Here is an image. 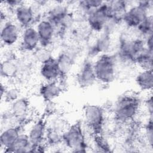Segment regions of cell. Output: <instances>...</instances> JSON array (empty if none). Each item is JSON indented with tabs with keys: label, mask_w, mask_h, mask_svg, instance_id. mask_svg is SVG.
Returning a JSON list of instances; mask_svg holds the SVG:
<instances>
[{
	"label": "cell",
	"mask_w": 153,
	"mask_h": 153,
	"mask_svg": "<svg viewBox=\"0 0 153 153\" xmlns=\"http://www.w3.org/2000/svg\"><path fill=\"white\" fill-rule=\"evenodd\" d=\"M141 100L133 94H125L121 96L115 103L114 117L120 124H126L136 118L141 107Z\"/></svg>",
	"instance_id": "6da1fadb"
},
{
	"label": "cell",
	"mask_w": 153,
	"mask_h": 153,
	"mask_svg": "<svg viewBox=\"0 0 153 153\" xmlns=\"http://www.w3.org/2000/svg\"><path fill=\"white\" fill-rule=\"evenodd\" d=\"M63 145L72 152L87 151L88 145L82 122L76 121L65 128L63 132Z\"/></svg>",
	"instance_id": "7a4b0ae2"
},
{
	"label": "cell",
	"mask_w": 153,
	"mask_h": 153,
	"mask_svg": "<svg viewBox=\"0 0 153 153\" xmlns=\"http://www.w3.org/2000/svg\"><path fill=\"white\" fill-rule=\"evenodd\" d=\"M117 63L115 56L109 53L97 57L93 62L97 81L105 85L112 83L117 76Z\"/></svg>",
	"instance_id": "3957f363"
},
{
	"label": "cell",
	"mask_w": 153,
	"mask_h": 153,
	"mask_svg": "<svg viewBox=\"0 0 153 153\" xmlns=\"http://www.w3.org/2000/svg\"><path fill=\"white\" fill-rule=\"evenodd\" d=\"M144 40L137 36H124L119 42L115 57L117 62L126 65H134L137 56L145 48Z\"/></svg>",
	"instance_id": "277c9868"
},
{
	"label": "cell",
	"mask_w": 153,
	"mask_h": 153,
	"mask_svg": "<svg viewBox=\"0 0 153 153\" xmlns=\"http://www.w3.org/2000/svg\"><path fill=\"white\" fill-rule=\"evenodd\" d=\"M84 124L92 136L103 134L106 123L105 109L98 105H87L83 111Z\"/></svg>",
	"instance_id": "5b68a950"
},
{
	"label": "cell",
	"mask_w": 153,
	"mask_h": 153,
	"mask_svg": "<svg viewBox=\"0 0 153 153\" xmlns=\"http://www.w3.org/2000/svg\"><path fill=\"white\" fill-rule=\"evenodd\" d=\"M47 131L46 118L40 117L35 120L27 132L32 145L31 152H42V146L45 145V136Z\"/></svg>",
	"instance_id": "8992f818"
},
{
	"label": "cell",
	"mask_w": 153,
	"mask_h": 153,
	"mask_svg": "<svg viewBox=\"0 0 153 153\" xmlns=\"http://www.w3.org/2000/svg\"><path fill=\"white\" fill-rule=\"evenodd\" d=\"M109 19L110 13L108 2L103 1L100 6L88 14L85 21L91 31L100 33L103 31Z\"/></svg>",
	"instance_id": "52a82bcc"
},
{
	"label": "cell",
	"mask_w": 153,
	"mask_h": 153,
	"mask_svg": "<svg viewBox=\"0 0 153 153\" xmlns=\"http://www.w3.org/2000/svg\"><path fill=\"white\" fill-rule=\"evenodd\" d=\"M150 11L140 5L137 1L128 8L122 23L130 29L134 30L148 16Z\"/></svg>",
	"instance_id": "ba28073f"
},
{
	"label": "cell",
	"mask_w": 153,
	"mask_h": 153,
	"mask_svg": "<svg viewBox=\"0 0 153 153\" xmlns=\"http://www.w3.org/2000/svg\"><path fill=\"white\" fill-rule=\"evenodd\" d=\"M35 29L38 35L40 46L50 48L57 35L55 26L46 18H44L37 22Z\"/></svg>",
	"instance_id": "9c48e42d"
},
{
	"label": "cell",
	"mask_w": 153,
	"mask_h": 153,
	"mask_svg": "<svg viewBox=\"0 0 153 153\" xmlns=\"http://www.w3.org/2000/svg\"><path fill=\"white\" fill-rule=\"evenodd\" d=\"M16 23L23 29L33 26L36 19V12L35 7L23 2L14 10Z\"/></svg>",
	"instance_id": "30bf717a"
},
{
	"label": "cell",
	"mask_w": 153,
	"mask_h": 153,
	"mask_svg": "<svg viewBox=\"0 0 153 153\" xmlns=\"http://www.w3.org/2000/svg\"><path fill=\"white\" fill-rule=\"evenodd\" d=\"M16 22L5 21L1 26V41L5 47H11L19 42L22 30Z\"/></svg>",
	"instance_id": "8fae6325"
},
{
	"label": "cell",
	"mask_w": 153,
	"mask_h": 153,
	"mask_svg": "<svg viewBox=\"0 0 153 153\" xmlns=\"http://www.w3.org/2000/svg\"><path fill=\"white\" fill-rule=\"evenodd\" d=\"M96 81L93 62L90 59H87L82 63L76 74V82L79 87L87 88L91 87Z\"/></svg>",
	"instance_id": "7c38bea8"
},
{
	"label": "cell",
	"mask_w": 153,
	"mask_h": 153,
	"mask_svg": "<svg viewBox=\"0 0 153 153\" xmlns=\"http://www.w3.org/2000/svg\"><path fill=\"white\" fill-rule=\"evenodd\" d=\"M10 112L17 124L23 126L28 121L30 115V106L28 99L20 97L11 103Z\"/></svg>",
	"instance_id": "4fadbf2b"
},
{
	"label": "cell",
	"mask_w": 153,
	"mask_h": 153,
	"mask_svg": "<svg viewBox=\"0 0 153 153\" xmlns=\"http://www.w3.org/2000/svg\"><path fill=\"white\" fill-rule=\"evenodd\" d=\"M20 49L26 53H33L39 46V39L35 27L33 26L22 29L19 41Z\"/></svg>",
	"instance_id": "5bb4252c"
},
{
	"label": "cell",
	"mask_w": 153,
	"mask_h": 153,
	"mask_svg": "<svg viewBox=\"0 0 153 153\" xmlns=\"http://www.w3.org/2000/svg\"><path fill=\"white\" fill-rule=\"evenodd\" d=\"M111 36L104 32L100 33L88 48V58H96L100 54L108 53L111 47Z\"/></svg>",
	"instance_id": "9a60e30c"
},
{
	"label": "cell",
	"mask_w": 153,
	"mask_h": 153,
	"mask_svg": "<svg viewBox=\"0 0 153 153\" xmlns=\"http://www.w3.org/2000/svg\"><path fill=\"white\" fill-rule=\"evenodd\" d=\"M76 54L74 49L66 48L62 51L56 58L62 78L71 71L76 60Z\"/></svg>",
	"instance_id": "2e32d148"
},
{
	"label": "cell",
	"mask_w": 153,
	"mask_h": 153,
	"mask_svg": "<svg viewBox=\"0 0 153 153\" xmlns=\"http://www.w3.org/2000/svg\"><path fill=\"white\" fill-rule=\"evenodd\" d=\"M39 74L45 81H61L62 79L56 59L54 57L40 65Z\"/></svg>",
	"instance_id": "e0dca14e"
},
{
	"label": "cell",
	"mask_w": 153,
	"mask_h": 153,
	"mask_svg": "<svg viewBox=\"0 0 153 153\" xmlns=\"http://www.w3.org/2000/svg\"><path fill=\"white\" fill-rule=\"evenodd\" d=\"M61 81H45L39 88V94L45 102H50L60 96L63 91Z\"/></svg>",
	"instance_id": "ac0fdd59"
},
{
	"label": "cell",
	"mask_w": 153,
	"mask_h": 153,
	"mask_svg": "<svg viewBox=\"0 0 153 153\" xmlns=\"http://www.w3.org/2000/svg\"><path fill=\"white\" fill-rule=\"evenodd\" d=\"M23 131V125H15L5 127L0 136L1 148L4 149L11 147Z\"/></svg>",
	"instance_id": "d6986e66"
},
{
	"label": "cell",
	"mask_w": 153,
	"mask_h": 153,
	"mask_svg": "<svg viewBox=\"0 0 153 153\" xmlns=\"http://www.w3.org/2000/svg\"><path fill=\"white\" fill-rule=\"evenodd\" d=\"M68 6L63 2L54 4L52 6L46 14V18L56 27V30L63 19L69 13Z\"/></svg>",
	"instance_id": "ffe728a7"
},
{
	"label": "cell",
	"mask_w": 153,
	"mask_h": 153,
	"mask_svg": "<svg viewBox=\"0 0 153 153\" xmlns=\"http://www.w3.org/2000/svg\"><path fill=\"white\" fill-rule=\"evenodd\" d=\"M107 2L109 8L110 19L118 25L121 23L123 19L130 6L128 2L123 0H114Z\"/></svg>",
	"instance_id": "44dd1931"
},
{
	"label": "cell",
	"mask_w": 153,
	"mask_h": 153,
	"mask_svg": "<svg viewBox=\"0 0 153 153\" xmlns=\"http://www.w3.org/2000/svg\"><path fill=\"white\" fill-rule=\"evenodd\" d=\"M135 82L140 90L151 93L153 88L152 69L140 70L136 75Z\"/></svg>",
	"instance_id": "7402d4cb"
},
{
	"label": "cell",
	"mask_w": 153,
	"mask_h": 153,
	"mask_svg": "<svg viewBox=\"0 0 153 153\" xmlns=\"http://www.w3.org/2000/svg\"><path fill=\"white\" fill-rule=\"evenodd\" d=\"M32 145L29 140L27 133L22 132L13 145L4 151V152H31Z\"/></svg>",
	"instance_id": "603a6c76"
},
{
	"label": "cell",
	"mask_w": 153,
	"mask_h": 153,
	"mask_svg": "<svg viewBox=\"0 0 153 153\" xmlns=\"http://www.w3.org/2000/svg\"><path fill=\"white\" fill-rule=\"evenodd\" d=\"M20 65L13 57H7L1 62V75L4 78H13L19 74Z\"/></svg>",
	"instance_id": "cb8c5ba5"
},
{
	"label": "cell",
	"mask_w": 153,
	"mask_h": 153,
	"mask_svg": "<svg viewBox=\"0 0 153 153\" xmlns=\"http://www.w3.org/2000/svg\"><path fill=\"white\" fill-rule=\"evenodd\" d=\"M153 50L145 48L137 56L134 60V65L140 70L152 69Z\"/></svg>",
	"instance_id": "d4e9b609"
},
{
	"label": "cell",
	"mask_w": 153,
	"mask_h": 153,
	"mask_svg": "<svg viewBox=\"0 0 153 153\" xmlns=\"http://www.w3.org/2000/svg\"><path fill=\"white\" fill-rule=\"evenodd\" d=\"M64 130L54 128L48 127L45 136V144L50 147H56L63 145V132Z\"/></svg>",
	"instance_id": "484cf974"
},
{
	"label": "cell",
	"mask_w": 153,
	"mask_h": 153,
	"mask_svg": "<svg viewBox=\"0 0 153 153\" xmlns=\"http://www.w3.org/2000/svg\"><path fill=\"white\" fill-rule=\"evenodd\" d=\"M135 35L143 40L148 36L152 35L153 19L152 15L148 16L134 30Z\"/></svg>",
	"instance_id": "4316f807"
},
{
	"label": "cell",
	"mask_w": 153,
	"mask_h": 153,
	"mask_svg": "<svg viewBox=\"0 0 153 153\" xmlns=\"http://www.w3.org/2000/svg\"><path fill=\"white\" fill-rule=\"evenodd\" d=\"M93 146L96 152H111L112 148L108 139L103 134H97L93 136Z\"/></svg>",
	"instance_id": "83f0119b"
},
{
	"label": "cell",
	"mask_w": 153,
	"mask_h": 153,
	"mask_svg": "<svg viewBox=\"0 0 153 153\" xmlns=\"http://www.w3.org/2000/svg\"><path fill=\"white\" fill-rule=\"evenodd\" d=\"M103 1L99 0H84L77 2L78 14L86 19L88 14L92 10L100 6Z\"/></svg>",
	"instance_id": "f1b7e54d"
},
{
	"label": "cell",
	"mask_w": 153,
	"mask_h": 153,
	"mask_svg": "<svg viewBox=\"0 0 153 153\" xmlns=\"http://www.w3.org/2000/svg\"><path fill=\"white\" fill-rule=\"evenodd\" d=\"M33 57L35 60L41 65L53 56L50 48L39 46L33 52Z\"/></svg>",
	"instance_id": "f546056e"
},
{
	"label": "cell",
	"mask_w": 153,
	"mask_h": 153,
	"mask_svg": "<svg viewBox=\"0 0 153 153\" xmlns=\"http://www.w3.org/2000/svg\"><path fill=\"white\" fill-rule=\"evenodd\" d=\"M143 138L148 147L152 148L153 143L152 118H148L143 126Z\"/></svg>",
	"instance_id": "4dcf8cb0"
},
{
	"label": "cell",
	"mask_w": 153,
	"mask_h": 153,
	"mask_svg": "<svg viewBox=\"0 0 153 153\" xmlns=\"http://www.w3.org/2000/svg\"><path fill=\"white\" fill-rule=\"evenodd\" d=\"M20 97V90L15 87L6 88L4 94L1 96L2 99H4L5 101L10 103H12Z\"/></svg>",
	"instance_id": "1f68e13d"
},
{
	"label": "cell",
	"mask_w": 153,
	"mask_h": 153,
	"mask_svg": "<svg viewBox=\"0 0 153 153\" xmlns=\"http://www.w3.org/2000/svg\"><path fill=\"white\" fill-rule=\"evenodd\" d=\"M143 104L148 115V118H152L153 102H152V96L151 93L149 94L147 96V97L145 99Z\"/></svg>",
	"instance_id": "d6a6232c"
},
{
	"label": "cell",
	"mask_w": 153,
	"mask_h": 153,
	"mask_svg": "<svg viewBox=\"0 0 153 153\" xmlns=\"http://www.w3.org/2000/svg\"><path fill=\"white\" fill-rule=\"evenodd\" d=\"M4 4L7 6H8L9 8H13L14 10L16 7H17L19 5L22 4L23 2L20 1H16V0H13V1H5L3 2Z\"/></svg>",
	"instance_id": "836d02e7"
}]
</instances>
